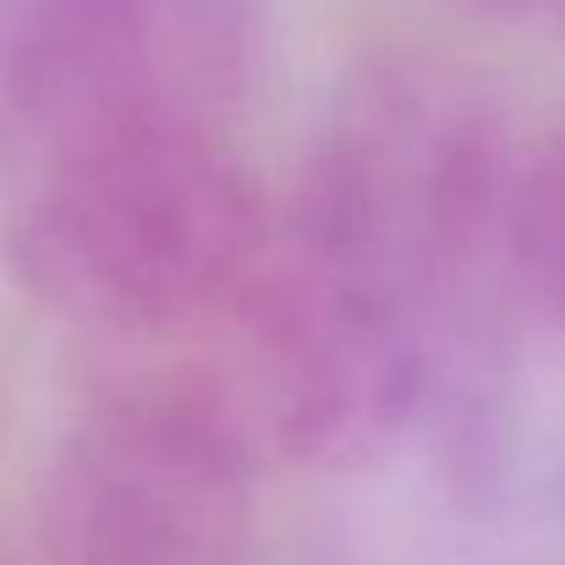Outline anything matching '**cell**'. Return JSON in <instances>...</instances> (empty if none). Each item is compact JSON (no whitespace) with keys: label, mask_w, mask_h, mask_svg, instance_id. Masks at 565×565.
I'll use <instances>...</instances> for the list:
<instances>
[{"label":"cell","mask_w":565,"mask_h":565,"mask_svg":"<svg viewBox=\"0 0 565 565\" xmlns=\"http://www.w3.org/2000/svg\"><path fill=\"white\" fill-rule=\"evenodd\" d=\"M214 330L220 363L198 384L253 456L363 467L423 423L428 369L406 319L297 236H269Z\"/></svg>","instance_id":"obj_3"},{"label":"cell","mask_w":565,"mask_h":565,"mask_svg":"<svg viewBox=\"0 0 565 565\" xmlns=\"http://www.w3.org/2000/svg\"><path fill=\"white\" fill-rule=\"evenodd\" d=\"M253 50L247 0H0V105L28 138L209 121Z\"/></svg>","instance_id":"obj_5"},{"label":"cell","mask_w":565,"mask_h":565,"mask_svg":"<svg viewBox=\"0 0 565 565\" xmlns=\"http://www.w3.org/2000/svg\"><path fill=\"white\" fill-rule=\"evenodd\" d=\"M516 166L489 110L450 77L384 66L358 83L313 154L291 236L352 269L423 347L428 406L467 456L500 401Z\"/></svg>","instance_id":"obj_1"},{"label":"cell","mask_w":565,"mask_h":565,"mask_svg":"<svg viewBox=\"0 0 565 565\" xmlns=\"http://www.w3.org/2000/svg\"><path fill=\"white\" fill-rule=\"evenodd\" d=\"M258 456L198 379L88 406L55 445L44 565H247Z\"/></svg>","instance_id":"obj_4"},{"label":"cell","mask_w":565,"mask_h":565,"mask_svg":"<svg viewBox=\"0 0 565 565\" xmlns=\"http://www.w3.org/2000/svg\"><path fill=\"white\" fill-rule=\"evenodd\" d=\"M472 6H494V11H550V6H565V0H472Z\"/></svg>","instance_id":"obj_7"},{"label":"cell","mask_w":565,"mask_h":565,"mask_svg":"<svg viewBox=\"0 0 565 565\" xmlns=\"http://www.w3.org/2000/svg\"><path fill=\"white\" fill-rule=\"evenodd\" d=\"M511 269L516 286L565 330V127L527 166H516Z\"/></svg>","instance_id":"obj_6"},{"label":"cell","mask_w":565,"mask_h":565,"mask_svg":"<svg viewBox=\"0 0 565 565\" xmlns=\"http://www.w3.org/2000/svg\"><path fill=\"white\" fill-rule=\"evenodd\" d=\"M0 565H22V561H17V555H11V550H0Z\"/></svg>","instance_id":"obj_8"},{"label":"cell","mask_w":565,"mask_h":565,"mask_svg":"<svg viewBox=\"0 0 565 565\" xmlns=\"http://www.w3.org/2000/svg\"><path fill=\"white\" fill-rule=\"evenodd\" d=\"M28 154L11 264L83 330L149 341L214 324L269 247L264 198L209 121L105 127Z\"/></svg>","instance_id":"obj_2"}]
</instances>
